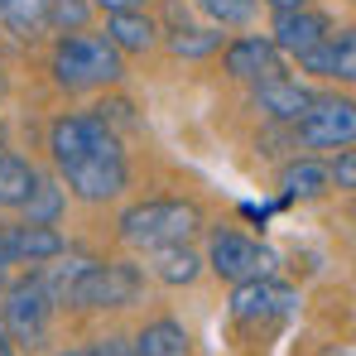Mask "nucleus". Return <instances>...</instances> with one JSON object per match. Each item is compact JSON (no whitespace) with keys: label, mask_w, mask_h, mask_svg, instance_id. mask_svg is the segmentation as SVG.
<instances>
[{"label":"nucleus","mask_w":356,"mask_h":356,"mask_svg":"<svg viewBox=\"0 0 356 356\" xmlns=\"http://www.w3.org/2000/svg\"><path fill=\"white\" fill-rule=\"evenodd\" d=\"M332 154H337V159L327 164L332 188H337V193H352V188H356V154H352V145H347V149H332Z\"/></svg>","instance_id":"obj_23"},{"label":"nucleus","mask_w":356,"mask_h":356,"mask_svg":"<svg viewBox=\"0 0 356 356\" xmlns=\"http://www.w3.org/2000/svg\"><path fill=\"white\" fill-rule=\"evenodd\" d=\"M5 87H10V82H5V67H0V97H5Z\"/></svg>","instance_id":"obj_30"},{"label":"nucleus","mask_w":356,"mask_h":356,"mask_svg":"<svg viewBox=\"0 0 356 356\" xmlns=\"http://www.w3.org/2000/svg\"><path fill=\"white\" fill-rule=\"evenodd\" d=\"M265 5H270V10L280 15V10H298V5H308V0H265Z\"/></svg>","instance_id":"obj_26"},{"label":"nucleus","mask_w":356,"mask_h":356,"mask_svg":"<svg viewBox=\"0 0 356 356\" xmlns=\"http://www.w3.org/2000/svg\"><path fill=\"white\" fill-rule=\"evenodd\" d=\"M92 24V0H49V34H77Z\"/></svg>","instance_id":"obj_22"},{"label":"nucleus","mask_w":356,"mask_h":356,"mask_svg":"<svg viewBox=\"0 0 356 356\" xmlns=\"http://www.w3.org/2000/svg\"><path fill=\"white\" fill-rule=\"evenodd\" d=\"M308 102H313V92L294 82V77H265V82H255V106L265 111L270 120H280V125H294L303 111H308Z\"/></svg>","instance_id":"obj_13"},{"label":"nucleus","mask_w":356,"mask_h":356,"mask_svg":"<svg viewBox=\"0 0 356 356\" xmlns=\"http://www.w3.org/2000/svg\"><path fill=\"white\" fill-rule=\"evenodd\" d=\"M145 275L159 280L164 289H193L207 275V265L193 245H159V250H145Z\"/></svg>","instance_id":"obj_12"},{"label":"nucleus","mask_w":356,"mask_h":356,"mask_svg":"<svg viewBox=\"0 0 356 356\" xmlns=\"http://www.w3.org/2000/svg\"><path fill=\"white\" fill-rule=\"evenodd\" d=\"M0 250H5V260L10 265H49V260H58L63 250H67V236H63L58 227H44V222H0Z\"/></svg>","instance_id":"obj_8"},{"label":"nucleus","mask_w":356,"mask_h":356,"mask_svg":"<svg viewBox=\"0 0 356 356\" xmlns=\"http://www.w3.org/2000/svg\"><path fill=\"white\" fill-rule=\"evenodd\" d=\"M120 241L130 250H159V245H193L207 232V217L193 197H145L135 207H125L116 222Z\"/></svg>","instance_id":"obj_2"},{"label":"nucleus","mask_w":356,"mask_h":356,"mask_svg":"<svg viewBox=\"0 0 356 356\" xmlns=\"http://www.w3.org/2000/svg\"><path fill=\"white\" fill-rule=\"evenodd\" d=\"M34 183H39V169L24 154L0 149V212H19V202L29 197Z\"/></svg>","instance_id":"obj_18"},{"label":"nucleus","mask_w":356,"mask_h":356,"mask_svg":"<svg viewBox=\"0 0 356 356\" xmlns=\"http://www.w3.org/2000/svg\"><path fill=\"white\" fill-rule=\"evenodd\" d=\"M54 356H87V347H72V352H54Z\"/></svg>","instance_id":"obj_29"},{"label":"nucleus","mask_w":356,"mask_h":356,"mask_svg":"<svg viewBox=\"0 0 356 356\" xmlns=\"http://www.w3.org/2000/svg\"><path fill=\"white\" fill-rule=\"evenodd\" d=\"M298 313V294L265 275V280H245V284H232V323L241 327H260V323H289Z\"/></svg>","instance_id":"obj_7"},{"label":"nucleus","mask_w":356,"mask_h":356,"mask_svg":"<svg viewBox=\"0 0 356 356\" xmlns=\"http://www.w3.org/2000/svg\"><path fill=\"white\" fill-rule=\"evenodd\" d=\"M202 265L227 280V284H245V280H265L280 275V255L265 241L245 236L236 227H207V245H202Z\"/></svg>","instance_id":"obj_5"},{"label":"nucleus","mask_w":356,"mask_h":356,"mask_svg":"<svg viewBox=\"0 0 356 356\" xmlns=\"http://www.w3.org/2000/svg\"><path fill=\"white\" fill-rule=\"evenodd\" d=\"M63 207H67V188L54 183V178L39 174V183L29 188V197L19 202V212H24V222H44V227H58Z\"/></svg>","instance_id":"obj_19"},{"label":"nucleus","mask_w":356,"mask_h":356,"mask_svg":"<svg viewBox=\"0 0 356 356\" xmlns=\"http://www.w3.org/2000/svg\"><path fill=\"white\" fill-rule=\"evenodd\" d=\"M135 356H193V332L178 318H149L135 337H130Z\"/></svg>","instance_id":"obj_14"},{"label":"nucleus","mask_w":356,"mask_h":356,"mask_svg":"<svg viewBox=\"0 0 356 356\" xmlns=\"http://www.w3.org/2000/svg\"><path fill=\"white\" fill-rule=\"evenodd\" d=\"M327 29H332V19H327L323 10L298 5V10H280V15H275V24H270V44H275L280 54L298 58V54H308Z\"/></svg>","instance_id":"obj_11"},{"label":"nucleus","mask_w":356,"mask_h":356,"mask_svg":"<svg viewBox=\"0 0 356 356\" xmlns=\"http://www.w3.org/2000/svg\"><path fill=\"white\" fill-rule=\"evenodd\" d=\"M49 154L58 164V183L77 202H116L130 188V159L120 135L97 111H67L49 125Z\"/></svg>","instance_id":"obj_1"},{"label":"nucleus","mask_w":356,"mask_h":356,"mask_svg":"<svg viewBox=\"0 0 356 356\" xmlns=\"http://www.w3.org/2000/svg\"><path fill=\"white\" fill-rule=\"evenodd\" d=\"M280 188H284V202H313L332 193V178L323 159H289L280 169Z\"/></svg>","instance_id":"obj_16"},{"label":"nucleus","mask_w":356,"mask_h":356,"mask_svg":"<svg viewBox=\"0 0 356 356\" xmlns=\"http://www.w3.org/2000/svg\"><path fill=\"white\" fill-rule=\"evenodd\" d=\"M54 298L39 284V275H19L0 289V323L15 342V352H49L54 342Z\"/></svg>","instance_id":"obj_4"},{"label":"nucleus","mask_w":356,"mask_h":356,"mask_svg":"<svg viewBox=\"0 0 356 356\" xmlns=\"http://www.w3.org/2000/svg\"><path fill=\"white\" fill-rule=\"evenodd\" d=\"M0 149H5V120H0Z\"/></svg>","instance_id":"obj_31"},{"label":"nucleus","mask_w":356,"mask_h":356,"mask_svg":"<svg viewBox=\"0 0 356 356\" xmlns=\"http://www.w3.org/2000/svg\"><path fill=\"white\" fill-rule=\"evenodd\" d=\"M217 29H241V24H250L255 19V5L260 0H193Z\"/></svg>","instance_id":"obj_21"},{"label":"nucleus","mask_w":356,"mask_h":356,"mask_svg":"<svg viewBox=\"0 0 356 356\" xmlns=\"http://www.w3.org/2000/svg\"><path fill=\"white\" fill-rule=\"evenodd\" d=\"M0 356H15V342H10V332H5V323H0Z\"/></svg>","instance_id":"obj_27"},{"label":"nucleus","mask_w":356,"mask_h":356,"mask_svg":"<svg viewBox=\"0 0 356 356\" xmlns=\"http://www.w3.org/2000/svg\"><path fill=\"white\" fill-rule=\"evenodd\" d=\"M149 0H92V10H106V15H116V10H145Z\"/></svg>","instance_id":"obj_25"},{"label":"nucleus","mask_w":356,"mask_h":356,"mask_svg":"<svg viewBox=\"0 0 356 356\" xmlns=\"http://www.w3.org/2000/svg\"><path fill=\"white\" fill-rule=\"evenodd\" d=\"M87 356H135V352H130V337L111 332V337H102L97 347H87Z\"/></svg>","instance_id":"obj_24"},{"label":"nucleus","mask_w":356,"mask_h":356,"mask_svg":"<svg viewBox=\"0 0 356 356\" xmlns=\"http://www.w3.org/2000/svg\"><path fill=\"white\" fill-rule=\"evenodd\" d=\"M298 67L323 77V82H352L356 77V34L352 29H327L308 54H298Z\"/></svg>","instance_id":"obj_10"},{"label":"nucleus","mask_w":356,"mask_h":356,"mask_svg":"<svg viewBox=\"0 0 356 356\" xmlns=\"http://www.w3.org/2000/svg\"><path fill=\"white\" fill-rule=\"evenodd\" d=\"M0 29L19 44H39L49 34V0H0Z\"/></svg>","instance_id":"obj_17"},{"label":"nucleus","mask_w":356,"mask_h":356,"mask_svg":"<svg viewBox=\"0 0 356 356\" xmlns=\"http://www.w3.org/2000/svg\"><path fill=\"white\" fill-rule=\"evenodd\" d=\"M222 44H227V34L217 24H207V29H174L169 34V54H178V58H207Z\"/></svg>","instance_id":"obj_20"},{"label":"nucleus","mask_w":356,"mask_h":356,"mask_svg":"<svg viewBox=\"0 0 356 356\" xmlns=\"http://www.w3.org/2000/svg\"><path fill=\"white\" fill-rule=\"evenodd\" d=\"M10 270H15V265H10V260H5V250H0V289L10 284Z\"/></svg>","instance_id":"obj_28"},{"label":"nucleus","mask_w":356,"mask_h":356,"mask_svg":"<svg viewBox=\"0 0 356 356\" xmlns=\"http://www.w3.org/2000/svg\"><path fill=\"white\" fill-rule=\"evenodd\" d=\"M49 72L63 92H102V87H116L125 77V54L106 34H58L54 54H49Z\"/></svg>","instance_id":"obj_3"},{"label":"nucleus","mask_w":356,"mask_h":356,"mask_svg":"<svg viewBox=\"0 0 356 356\" xmlns=\"http://www.w3.org/2000/svg\"><path fill=\"white\" fill-rule=\"evenodd\" d=\"M106 39L120 54H149L159 44V24L145 10H116V15H106Z\"/></svg>","instance_id":"obj_15"},{"label":"nucleus","mask_w":356,"mask_h":356,"mask_svg":"<svg viewBox=\"0 0 356 356\" xmlns=\"http://www.w3.org/2000/svg\"><path fill=\"white\" fill-rule=\"evenodd\" d=\"M222 67H227V77L255 87V82L284 72V54H280L265 34H241V39H232V44H222Z\"/></svg>","instance_id":"obj_9"},{"label":"nucleus","mask_w":356,"mask_h":356,"mask_svg":"<svg viewBox=\"0 0 356 356\" xmlns=\"http://www.w3.org/2000/svg\"><path fill=\"white\" fill-rule=\"evenodd\" d=\"M289 130L303 149H347L356 140V106L347 97H313Z\"/></svg>","instance_id":"obj_6"}]
</instances>
